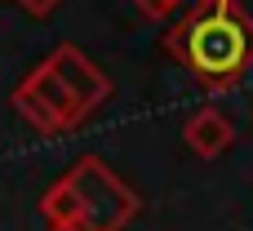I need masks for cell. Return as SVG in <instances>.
Masks as SVG:
<instances>
[{"label":"cell","instance_id":"1","mask_svg":"<svg viewBox=\"0 0 253 231\" xmlns=\"http://www.w3.org/2000/svg\"><path fill=\"white\" fill-rule=\"evenodd\" d=\"M111 98V80L98 62L80 53V45H53L40 67H31L13 89V111L44 138L71 134Z\"/></svg>","mask_w":253,"mask_h":231},{"label":"cell","instance_id":"2","mask_svg":"<svg viewBox=\"0 0 253 231\" xmlns=\"http://www.w3.org/2000/svg\"><path fill=\"white\" fill-rule=\"evenodd\" d=\"M165 49L191 76H200L213 93H222L253 67V18L231 0L196 4L191 13H182L169 27Z\"/></svg>","mask_w":253,"mask_h":231},{"label":"cell","instance_id":"3","mask_svg":"<svg viewBox=\"0 0 253 231\" xmlns=\"http://www.w3.org/2000/svg\"><path fill=\"white\" fill-rule=\"evenodd\" d=\"M138 209V191L120 183L116 169L98 156H80L71 174L40 196V218L49 223V231H125Z\"/></svg>","mask_w":253,"mask_h":231},{"label":"cell","instance_id":"4","mask_svg":"<svg viewBox=\"0 0 253 231\" xmlns=\"http://www.w3.org/2000/svg\"><path fill=\"white\" fill-rule=\"evenodd\" d=\"M231 138H236V129H231V120H227L218 107H200V111H191L187 125H182V142H187L196 156H205V160H218V156L231 147Z\"/></svg>","mask_w":253,"mask_h":231},{"label":"cell","instance_id":"5","mask_svg":"<svg viewBox=\"0 0 253 231\" xmlns=\"http://www.w3.org/2000/svg\"><path fill=\"white\" fill-rule=\"evenodd\" d=\"M18 4H22V13H31V18H49L62 0H18Z\"/></svg>","mask_w":253,"mask_h":231}]
</instances>
